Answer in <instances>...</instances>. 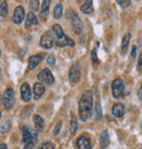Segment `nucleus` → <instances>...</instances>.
Masks as SVG:
<instances>
[{
  "mask_svg": "<svg viewBox=\"0 0 142 149\" xmlns=\"http://www.w3.org/2000/svg\"><path fill=\"white\" fill-rule=\"evenodd\" d=\"M93 94L91 91H85L79 101V116L81 121H86L92 116Z\"/></svg>",
  "mask_w": 142,
  "mask_h": 149,
  "instance_id": "obj_1",
  "label": "nucleus"
},
{
  "mask_svg": "<svg viewBox=\"0 0 142 149\" xmlns=\"http://www.w3.org/2000/svg\"><path fill=\"white\" fill-rule=\"evenodd\" d=\"M37 131H34L29 126L22 128V143L24 149H32L37 143Z\"/></svg>",
  "mask_w": 142,
  "mask_h": 149,
  "instance_id": "obj_2",
  "label": "nucleus"
},
{
  "mask_svg": "<svg viewBox=\"0 0 142 149\" xmlns=\"http://www.w3.org/2000/svg\"><path fill=\"white\" fill-rule=\"evenodd\" d=\"M112 93L115 98H121L125 95V85H124V81L121 79H114L113 84H112Z\"/></svg>",
  "mask_w": 142,
  "mask_h": 149,
  "instance_id": "obj_3",
  "label": "nucleus"
},
{
  "mask_svg": "<svg viewBox=\"0 0 142 149\" xmlns=\"http://www.w3.org/2000/svg\"><path fill=\"white\" fill-rule=\"evenodd\" d=\"M1 101H2V104L6 109H11L13 107L15 98H14V91H13L12 88H8V89L4 91Z\"/></svg>",
  "mask_w": 142,
  "mask_h": 149,
  "instance_id": "obj_4",
  "label": "nucleus"
},
{
  "mask_svg": "<svg viewBox=\"0 0 142 149\" xmlns=\"http://www.w3.org/2000/svg\"><path fill=\"white\" fill-rule=\"evenodd\" d=\"M80 79H81V68L77 63L71 66L69 70V79L72 84H75L79 82Z\"/></svg>",
  "mask_w": 142,
  "mask_h": 149,
  "instance_id": "obj_5",
  "label": "nucleus"
},
{
  "mask_svg": "<svg viewBox=\"0 0 142 149\" xmlns=\"http://www.w3.org/2000/svg\"><path fill=\"white\" fill-rule=\"evenodd\" d=\"M37 79H39L41 82H43V83H45V84H48V85L54 84V81H55L54 76L51 74V72H50V70H48V69H44V70L41 71L37 75Z\"/></svg>",
  "mask_w": 142,
  "mask_h": 149,
  "instance_id": "obj_6",
  "label": "nucleus"
},
{
  "mask_svg": "<svg viewBox=\"0 0 142 149\" xmlns=\"http://www.w3.org/2000/svg\"><path fill=\"white\" fill-rule=\"evenodd\" d=\"M71 29L75 35H80L83 31V24L77 14L71 17Z\"/></svg>",
  "mask_w": 142,
  "mask_h": 149,
  "instance_id": "obj_7",
  "label": "nucleus"
},
{
  "mask_svg": "<svg viewBox=\"0 0 142 149\" xmlns=\"http://www.w3.org/2000/svg\"><path fill=\"white\" fill-rule=\"evenodd\" d=\"M39 45L42 46L43 48H45V49H50L53 47V45H54V37H53L50 32H46L43 35L42 38H41V42H39Z\"/></svg>",
  "mask_w": 142,
  "mask_h": 149,
  "instance_id": "obj_8",
  "label": "nucleus"
},
{
  "mask_svg": "<svg viewBox=\"0 0 142 149\" xmlns=\"http://www.w3.org/2000/svg\"><path fill=\"white\" fill-rule=\"evenodd\" d=\"M25 15V11H24V8L21 7V6H19L17 8L14 9V12H13V17H12V20L13 22L15 23V24H20L22 21H23V17Z\"/></svg>",
  "mask_w": 142,
  "mask_h": 149,
  "instance_id": "obj_9",
  "label": "nucleus"
},
{
  "mask_svg": "<svg viewBox=\"0 0 142 149\" xmlns=\"http://www.w3.org/2000/svg\"><path fill=\"white\" fill-rule=\"evenodd\" d=\"M21 98L23 101H25V102H27V101H30L31 100V98H32V91H31V88H30L29 84H22L21 86Z\"/></svg>",
  "mask_w": 142,
  "mask_h": 149,
  "instance_id": "obj_10",
  "label": "nucleus"
},
{
  "mask_svg": "<svg viewBox=\"0 0 142 149\" xmlns=\"http://www.w3.org/2000/svg\"><path fill=\"white\" fill-rule=\"evenodd\" d=\"M77 146L79 149H91L92 145H91V141L89 139V137L86 136H80L77 139Z\"/></svg>",
  "mask_w": 142,
  "mask_h": 149,
  "instance_id": "obj_11",
  "label": "nucleus"
},
{
  "mask_svg": "<svg viewBox=\"0 0 142 149\" xmlns=\"http://www.w3.org/2000/svg\"><path fill=\"white\" fill-rule=\"evenodd\" d=\"M42 58L43 57L42 56H39V54L32 56V57L29 59V66H27V69H29V70H33V69H35L39 63L42 62Z\"/></svg>",
  "mask_w": 142,
  "mask_h": 149,
  "instance_id": "obj_12",
  "label": "nucleus"
},
{
  "mask_svg": "<svg viewBox=\"0 0 142 149\" xmlns=\"http://www.w3.org/2000/svg\"><path fill=\"white\" fill-rule=\"evenodd\" d=\"M113 114L116 118H122V116L125 114V107H124V104H115L113 107Z\"/></svg>",
  "mask_w": 142,
  "mask_h": 149,
  "instance_id": "obj_13",
  "label": "nucleus"
},
{
  "mask_svg": "<svg viewBox=\"0 0 142 149\" xmlns=\"http://www.w3.org/2000/svg\"><path fill=\"white\" fill-rule=\"evenodd\" d=\"M33 91H34V95H35V98L38 99L39 97H42L44 95V93H45V86L42 83H35L33 87Z\"/></svg>",
  "mask_w": 142,
  "mask_h": 149,
  "instance_id": "obj_14",
  "label": "nucleus"
},
{
  "mask_svg": "<svg viewBox=\"0 0 142 149\" xmlns=\"http://www.w3.org/2000/svg\"><path fill=\"white\" fill-rule=\"evenodd\" d=\"M38 21H37V17L36 15L34 14L32 11L27 14V17H26V20H25V27H31V26H33V25H37Z\"/></svg>",
  "mask_w": 142,
  "mask_h": 149,
  "instance_id": "obj_15",
  "label": "nucleus"
},
{
  "mask_svg": "<svg viewBox=\"0 0 142 149\" xmlns=\"http://www.w3.org/2000/svg\"><path fill=\"white\" fill-rule=\"evenodd\" d=\"M56 45L58 46V47H66V46H70V47H72V46H75V42L71 39L69 36H65L63 38H61V39H59V40H56Z\"/></svg>",
  "mask_w": 142,
  "mask_h": 149,
  "instance_id": "obj_16",
  "label": "nucleus"
},
{
  "mask_svg": "<svg viewBox=\"0 0 142 149\" xmlns=\"http://www.w3.org/2000/svg\"><path fill=\"white\" fill-rule=\"evenodd\" d=\"M53 32L55 34V37H56V40H59V39H61L63 38L66 35L63 33V29H61V26L59 24H54L53 25Z\"/></svg>",
  "mask_w": 142,
  "mask_h": 149,
  "instance_id": "obj_17",
  "label": "nucleus"
},
{
  "mask_svg": "<svg viewBox=\"0 0 142 149\" xmlns=\"http://www.w3.org/2000/svg\"><path fill=\"white\" fill-rule=\"evenodd\" d=\"M81 10H82V12L85 13V14L92 13L93 12V0H85L84 3L82 4V7H81Z\"/></svg>",
  "mask_w": 142,
  "mask_h": 149,
  "instance_id": "obj_18",
  "label": "nucleus"
},
{
  "mask_svg": "<svg viewBox=\"0 0 142 149\" xmlns=\"http://www.w3.org/2000/svg\"><path fill=\"white\" fill-rule=\"evenodd\" d=\"M33 120H34V125H35V128L37 132H42L43 128H44V120L42 118L37 114H35L33 116Z\"/></svg>",
  "mask_w": 142,
  "mask_h": 149,
  "instance_id": "obj_19",
  "label": "nucleus"
},
{
  "mask_svg": "<svg viewBox=\"0 0 142 149\" xmlns=\"http://www.w3.org/2000/svg\"><path fill=\"white\" fill-rule=\"evenodd\" d=\"M100 144H101V147H102V148H106V147L109 145L108 133L106 132V131H103V132H102V134H101Z\"/></svg>",
  "mask_w": 142,
  "mask_h": 149,
  "instance_id": "obj_20",
  "label": "nucleus"
},
{
  "mask_svg": "<svg viewBox=\"0 0 142 149\" xmlns=\"http://www.w3.org/2000/svg\"><path fill=\"white\" fill-rule=\"evenodd\" d=\"M130 34L127 33L125 34V36L122 38V42H121V51H122V54H125L127 52V50H128V45H129V42H130Z\"/></svg>",
  "mask_w": 142,
  "mask_h": 149,
  "instance_id": "obj_21",
  "label": "nucleus"
},
{
  "mask_svg": "<svg viewBox=\"0 0 142 149\" xmlns=\"http://www.w3.org/2000/svg\"><path fill=\"white\" fill-rule=\"evenodd\" d=\"M54 17L55 19H60L63 17V4L58 3L54 9Z\"/></svg>",
  "mask_w": 142,
  "mask_h": 149,
  "instance_id": "obj_22",
  "label": "nucleus"
},
{
  "mask_svg": "<svg viewBox=\"0 0 142 149\" xmlns=\"http://www.w3.org/2000/svg\"><path fill=\"white\" fill-rule=\"evenodd\" d=\"M78 127V122H77V118L75 114L71 116V122H70V133L71 134H75V132L77 131Z\"/></svg>",
  "mask_w": 142,
  "mask_h": 149,
  "instance_id": "obj_23",
  "label": "nucleus"
},
{
  "mask_svg": "<svg viewBox=\"0 0 142 149\" xmlns=\"http://www.w3.org/2000/svg\"><path fill=\"white\" fill-rule=\"evenodd\" d=\"M50 6V0H44L42 4V9H41V14L42 15H46L48 12V9Z\"/></svg>",
  "mask_w": 142,
  "mask_h": 149,
  "instance_id": "obj_24",
  "label": "nucleus"
},
{
  "mask_svg": "<svg viewBox=\"0 0 142 149\" xmlns=\"http://www.w3.org/2000/svg\"><path fill=\"white\" fill-rule=\"evenodd\" d=\"M0 12H1V17H7V13H8V4H7V1H6V0L1 1Z\"/></svg>",
  "mask_w": 142,
  "mask_h": 149,
  "instance_id": "obj_25",
  "label": "nucleus"
},
{
  "mask_svg": "<svg viewBox=\"0 0 142 149\" xmlns=\"http://www.w3.org/2000/svg\"><path fill=\"white\" fill-rule=\"evenodd\" d=\"M38 8H39V1L38 0H30V9L31 11H37Z\"/></svg>",
  "mask_w": 142,
  "mask_h": 149,
  "instance_id": "obj_26",
  "label": "nucleus"
},
{
  "mask_svg": "<svg viewBox=\"0 0 142 149\" xmlns=\"http://www.w3.org/2000/svg\"><path fill=\"white\" fill-rule=\"evenodd\" d=\"M117 2L122 9L128 8L130 6V0H117Z\"/></svg>",
  "mask_w": 142,
  "mask_h": 149,
  "instance_id": "obj_27",
  "label": "nucleus"
},
{
  "mask_svg": "<svg viewBox=\"0 0 142 149\" xmlns=\"http://www.w3.org/2000/svg\"><path fill=\"white\" fill-rule=\"evenodd\" d=\"M97 47H98V42H97V45H96V47L94 48V49L92 50V54H91V57H92V60L94 61L95 63H98V59H97Z\"/></svg>",
  "mask_w": 142,
  "mask_h": 149,
  "instance_id": "obj_28",
  "label": "nucleus"
},
{
  "mask_svg": "<svg viewBox=\"0 0 142 149\" xmlns=\"http://www.w3.org/2000/svg\"><path fill=\"white\" fill-rule=\"evenodd\" d=\"M101 118H102V109H101L100 101H97V104H96V119L98 120Z\"/></svg>",
  "mask_w": 142,
  "mask_h": 149,
  "instance_id": "obj_29",
  "label": "nucleus"
},
{
  "mask_svg": "<svg viewBox=\"0 0 142 149\" xmlns=\"http://www.w3.org/2000/svg\"><path fill=\"white\" fill-rule=\"evenodd\" d=\"M55 148V145L53 143H50V141H47V143H44L42 145V147L38 149H54Z\"/></svg>",
  "mask_w": 142,
  "mask_h": 149,
  "instance_id": "obj_30",
  "label": "nucleus"
},
{
  "mask_svg": "<svg viewBox=\"0 0 142 149\" xmlns=\"http://www.w3.org/2000/svg\"><path fill=\"white\" fill-rule=\"evenodd\" d=\"M47 63H48V65L49 66H54L55 65V57L53 54H50L48 59H47Z\"/></svg>",
  "mask_w": 142,
  "mask_h": 149,
  "instance_id": "obj_31",
  "label": "nucleus"
},
{
  "mask_svg": "<svg viewBox=\"0 0 142 149\" xmlns=\"http://www.w3.org/2000/svg\"><path fill=\"white\" fill-rule=\"evenodd\" d=\"M138 69L139 71L142 70V50L141 52H140V56H139V59H138Z\"/></svg>",
  "mask_w": 142,
  "mask_h": 149,
  "instance_id": "obj_32",
  "label": "nucleus"
},
{
  "mask_svg": "<svg viewBox=\"0 0 142 149\" xmlns=\"http://www.w3.org/2000/svg\"><path fill=\"white\" fill-rule=\"evenodd\" d=\"M60 127H61V122H59L58 124L56 125V127H55V131H54V135H57L60 131Z\"/></svg>",
  "mask_w": 142,
  "mask_h": 149,
  "instance_id": "obj_33",
  "label": "nucleus"
},
{
  "mask_svg": "<svg viewBox=\"0 0 142 149\" xmlns=\"http://www.w3.org/2000/svg\"><path fill=\"white\" fill-rule=\"evenodd\" d=\"M136 51H137V47L134 46V47H132V52H131V58H134V57H136Z\"/></svg>",
  "mask_w": 142,
  "mask_h": 149,
  "instance_id": "obj_34",
  "label": "nucleus"
},
{
  "mask_svg": "<svg viewBox=\"0 0 142 149\" xmlns=\"http://www.w3.org/2000/svg\"><path fill=\"white\" fill-rule=\"evenodd\" d=\"M138 97H139V99L142 100V85H141V87L139 88V91H138Z\"/></svg>",
  "mask_w": 142,
  "mask_h": 149,
  "instance_id": "obj_35",
  "label": "nucleus"
},
{
  "mask_svg": "<svg viewBox=\"0 0 142 149\" xmlns=\"http://www.w3.org/2000/svg\"><path fill=\"white\" fill-rule=\"evenodd\" d=\"M0 149H7V146L4 145V144H1V146H0Z\"/></svg>",
  "mask_w": 142,
  "mask_h": 149,
  "instance_id": "obj_36",
  "label": "nucleus"
}]
</instances>
